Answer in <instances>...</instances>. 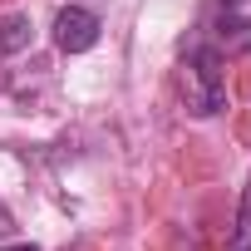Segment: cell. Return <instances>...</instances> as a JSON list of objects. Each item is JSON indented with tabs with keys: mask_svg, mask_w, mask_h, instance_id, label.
I'll return each mask as SVG.
<instances>
[{
	"mask_svg": "<svg viewBox=\"0 0 251 251\" xmlns=\"http://www.w3.org/2000/svg\"><path fill=\"white\" fill-rule=\"evenodd\" d=\"M177 84H182V103L197 118H212L226 108V74H222V50L212 40H197L182 50L177 59Z\"/></svg>",
	"mask_w": 251,
	"mask_h": 251,
	"instance_id": "obj_1",
	"label": "cell"
},
{
	"mask_svg": "<svg viewBox=\"0 0 251 251\" xmlns=\"http://www.w3.org/2000/svg\"><path fill=\"white\" fill-rule=\"evenodd\" d=\"M207 35L222 50H246L251 45V0H212L207 10Z\"/></svg>",
	"mask_w": 251,
	"mask_h": 251,
	"instance_id": "obj_2",
	"label": "cell"
},
{
	"mask_svg": "<svg viewBox=\"0 0 251 251\" xmlns=\"http://www.w3.org/2000/svg\"><path fill=\"white\" fill-rule=\"evenodd\" d=\"M54 45H59L64 54L94 50V45H99V15L84 10V5H64V10L54 15Z\"/></svg>",
	"mask_w": 251,
	"mask_h": 251,
	"instance_id": "obj_3",
	"label": "cell"
},
{
	"mask_svg": "<svg viewBox=\"0 0 251 251\" xmlns=\"http://www.w3.org/2000/svg\"><path fill=\"white\" fill-rule=\"evenodd\" d=\"M231 251H251V177H246V192H241V207H236V226H231Z\"/></svg>",
	"mask_w": 251,
	"mask_h": 251,
	"instance_id": "obj_4",
	"label": "cell"
},
{
	"mask_svg": "<svg viewBox=\"0 0 251 251\" xmlns=\"http://www.w3.org/2000/svg\"><path fill=\"white\" fill-rule=\"evenodd\" d=\"M30 45V20L25 15H10L5 25H0V50H5V54H20Z\"/></svg>",
	"mask_w": 251,
	"mask_h": 251,
	"instance_id": "obj_5",
	"label": "cell"
},
{
	"mask_svg": "<svg viewBox=\"0 0 251 251\" xmlns=\"http://www.w3.org/2000/svg\"><path fill=\"white\" fill-rule=\"evenodd\" d=\"M0 251H40L35 241H15V246H0Z\"/></svg>",
	"mask_w": 251,
	"mask_h": 251,
	"instance_id": "obj_6",
	"label": "cell"
}]
</instances>
